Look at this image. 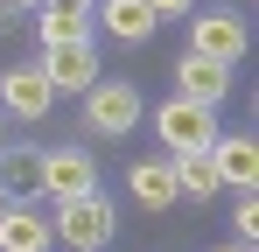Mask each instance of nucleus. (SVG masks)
Returning <instances> with one entry per match:
<instances>
[{"instance_id":"f257e3e1","label":"nucleus","mask_w":259,"mask_h":252,"mask_svg":"<svg viewBox=\"0 0 259 252\" xmlns=\"http://www.w3.org/2000/svg\"><path fill=\"white\" fill-rule=\"evenodd\" d=\"M140 119H154V133H161V147L168 154H196V147H210L217 140V105H196V98H161L154 112H140Z\"/></svg>"},{"instance_id":"f03ea898","label":"nucleus","mask_w":259,"mask_h":252,"mask_svg":"<svg viewBox=\"0 0 259 252\" xmlns=\"http://www.w3.org/2000/svg\"><path fill=\"white\" fill-rule=\"evenodd\" d=\"M112 231H119V210L105 203L98 189L70 196V203H56V245H70V252H98V245H112Z\"/></svg>"},{"instance_id":"7ed1b4c3","label":"nucleus","mask_w":259,"mask_h":252,"mask_svg":"<svg viewBox=\"0 0 259 252\" xmlns=\"http://www.w3.org/2000/svg\"><path fill=\"white\" fill-rule=\"evenodd\" d=\"M84 98V133H105V140H119V133H133L140 126V91H133L126 77H98V84H84L77 91Z\"/></svg>"},{"instance_id":"20e7f679","label":"nucleus","mask_w":259,"mask_h":252,"mask_svg":"<svg viewBox=\"0 0 259 252\" xmlns=\"http://www.w3.org/2000/svg\"><path fill=\"white\" fill-rule=\"evenodd\" d=\"M189 49L210 56V63H238V56L252 49V28H245L238 7H203V14L189 21Z\"/></svg>"},{"instance_id":"39448f33","label":"nucleus","mask_w":259,"mask_h":252,"mask_svg":"<svg viewBox=\"0 0 259 252\" xmlns=\"http://www.w3.org/2000/svg\"><path fill=\"white\" fill-rule=\"evenodd\" d=\"M35 189H42L49 203H70V196L98 189V161H91L84 147H49V154H35Z\"/></svg>"},{"instance_id":"423d86ee","label":"nucleus","mask_w":259,"mask_h":252,"mask_svg":"<svg viewBox=\"0 0 259 252\" xmlns=\"http://www.w3.org/2000/svg\"><path fill=\"white\" fill-rule=\"evenodd\" d=\"M49 105H56V84L42 77V63H14V70H0V112L7 119H49Z\"/></svg>"},{"instance_id":"0eeeda50","label":"nucleus","mask_w":259,"mask_h":252,"mask_svg":"<svg viewBox=\"0 0 259 252\" xmlns=\"http://www.w3.org/2000/svg\"><path fill=\"white\" fill-rule=\"evenodd\" d=\"M42 77L56 84V98H63V91L98 84V49H91V35H77V42H49V49H42Z\"/></svg>"},{"instance_id":"6e6552de","label":"nucleus","mask_w":259,"mask_h":252,"mask_svg":"<svg viewBox=\"0 0 259 252\" xmlns=\"http://www.w3.org/2000/svg\"><path fill=\"white\" fill-rule=\"evenodd\" d=\"M210 168L224 189H259V140L252 133H217L210 140Z\"/></svg>"},{"instance_id":"1a4fd4ad","label":"nucleus","mask_w":259,"mask_h":252,"mask_svg":"<svg viewBox=\"0 0 259 252\" xmlns=\"http://www.w3.org/2000/svg\"><path fill=\"white\" fill-rule=\"evenodd\" d=\"M175 84H182V98H196V105H217L224 91H231V63H210V56H175Z\"/></svg>"},{"instance_id":"9d476101","label":"nucleus","mask_w":259,"mask_h":252,"mask_svg":"<svg viewBox=\"0 0 259 252\" xmlns=\"http://www.w3.org/2000/svg\"><path fill=\"white\" fill-rule=\"evenodd\" d=\"M35 35H42V49L91 35V0H35Z\"/></svg>"},{"instance_id":"9b49d317","label":"nucleus","mask_w":259,"mask_h":252,"mask_svg":"<svg viewBox=\"0 0 259 252\" xmlns=\"http://www.w3.org/2000/svg\"><path fill=\"white\" fill-rule=\"evenodd\" d=\"M0 252H49V217L28 203H7L0 210Z\"/></svg>"},{"instance_id":"f8f14e48","label":"nucleus","mask_w":259,"mask_h":252,"mask_svg":"<svg viewBox=\"0 0 259 252\" xmlns=\"http://www.w3.org/2000/svg\"><path fill=\"white\" fill-rule=\"evenodd\" d=\"M91 21H105L112 42H147L154 35V7L147 0H105V7H91Z\"/></svg>"},{"instance_id":"ddd939ff","label":"nucleus","mask_w":259,"mask_h":252,"mask_svg":"<svg viewBox=\"0 0 259 252\" xmlns=\"http://www.w3.org/2000/svg\"><path fill=\"white\" fill-rule=\"evenodd\" d=\"M168 168H175V196H189V203H210L217 189V168H210V147H196V154H168Z\"/></svg>"},{"instance_id":"4468645a","label":"nucleus","mask_w":259,"mask_h":252,"mask_svg":"<svg viewBox=\"0 0 259 252\" xmlns=\"http://www.w3.org/2000/svg\"><path fill=\"white\" fill-rule=\"evenodd\" d=\"M126 189H133V203H140V210H168V203H182V196H175V168H168V161H133Z\"/></svg>"},{"instance_id":"2eb2a0df","label":"nucleus","mask_w":259,"mask_h":252,"mask_svg":"<svg viewBox=\"0 0 259 252\" xmlns=\"http://www.w3.org/2000/svg\"><path fill=\"white\" fill-rule=\"evenodd\" d=\"M0 189L7 196H42L35 189V147H0Z\"/></svg>"},{"instance_id":"dca6fc26","label":"nucleus","mask_w":259,"mask_h":252,"mask_svg":"<svg viewBox=\"0 0 259 252\" xmlns=\"http://www.w3.org/2000/svg\"><path fill=\"white\" fill-rule=\"evenodd\" d=\"M231 224H238V238H245V245L259 238V203H252V189L238 196V217H231Z\"/></svg>"},{"instance_id":"f3484780","label":"nucleus","mask_w":259,"mask_h":252,"mask_svg":"<svg viewBox=\"0 0 259 252\" xmlns=\"http://www.w3.org/2000/svg\"><path fill=\"white\" fill-rule=\"evenodd\" d=\"M154 7V21H168V14H196V0H147Z\"/></svg>"},{"instance_id":"a211bd4d","label":"nucleus","mask_w":259,"mask_h":252,"mask_svg":"<svg viewBox=\"0 0 259 252\" xmlns=\"http://www.w3.org/2000/svg\"><path fill=\"white\" fill-rule=\"evenodd\" d=\"M0 7H7V14H21V7H35V0H0Z\"/></svg>"},{"instance_id":"6ab92c4d","label":"nucleus","mask_w":259,"mask_h":252,"mask_svg":"<svg viewBox=\"0 0 259 252\" xmlns=\"http://www.w3.org/2000/svg\"><path fill=\"white\" fill-rule=\"evenodd\" d=\"M210 252H252V245H245V238H238V245H210Z\"/></svg>"},{"instance_id":"aec40b11","label":"nucleus","mask_w":259,"mask_h":252,"mask_svg":"<svg viewBox=\"0 0 259 252\" xmlns=\"http://www.w3.org/2000/svg\"><path fill=\"white\" fill-rule=\"evenodd\" d=\"M0 147H7V112H0Z\"/></svg>"},{"instance_id":"412c9836","label":"nucleus","mask_w":259,"mask_h":252,"mask_svg":"<svg viewBox=\"0 0 259 252\" xmlns=\"http://www.w3.org/2000/svg\"><path fill=\"white\" fill-rule=\"evenodd\" d=\"M7 203H14V196H7V189H0V210H7Z\"/></svg>"}]
</instances>
